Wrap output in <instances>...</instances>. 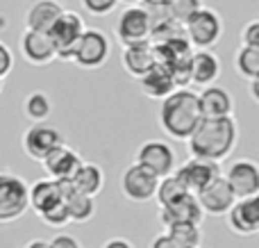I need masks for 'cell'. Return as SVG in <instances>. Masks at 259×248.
<instances>
[{
    "label": "cell",
    "instance_id": "4316f807",
    "mask_svg": "<svg viewBox=\"0 0 259 248\" xmlns=\"http://www.w3.org/2000/svg\"><path fill=\"white\" fill-rule=\"evenodd\" d=\"M66 208H68V217H71V223H87L96 217V200L94 196H87V194H71L66 200Z\"/></svg>",
    "mask_w": 259,
    "mask_h": 248
},
{
    "label": "cell",
    "instance_id": "ab89813d",
    "mask_svg": "<svg viewBox=\"0 0 259 248\" xmlns=\"http://www.w3.org/2000/svg\"><path fill=\"white\" fill-rule=\"evenodd\" d=\"M123 3H127V5H139L141 0H123Z\"/></svg>",
    "mask_w": 259,
    "mask_h": 248
},
{
    "label": "cell",
    "instance_id": "5b68a950",
    "mask_svg": "<svg viewBox=\"0 0 259 248\" xmlns=\"http://www.w3.org/2000/svg\"><path fill=\"white\" fill-rule=\"evenodd\" d=\"M84 30H87L84 18H82L77 12L64 9V14L48 30L50 39H53L55 48H57V59L71 62L73 53H75V48H77V41H80V36L84 34Z\"/></svg>",
    "mask_w": 259,
    "mask_h": 248
},
{
    "label": "cell",
    "instance_id": "30bf717a",
    "mask_svg": "<svg viewBox=\"0 0 259 248\" xmlns=\"http://www.w3.org/2000/svg\"><path fill=\"white\" fill-rule=\"evenodd\" d=\"M196 198L207 217H225L230 212V208L237 203V194L232 191V187L225 180L223 173L219 178H214L209 185L202 187L196 194Z\"/></svg>",
    "mask_w": 259,
    "mask_h": 248
},
{
    "label": "cell",
    "instance_id": "8d00e7d4",
    "mask_svg": "<svg viewBox=\"0 0 259 248\" xmlns=\"http://www.w3.org/2000/svg\"><path fill=\"white\" fill-rule=\"evenodd\" d=\"M103 248H134V244L125 237H112V239L105 241Z\"/></svg>",
    "mask_w": 259,
    "mask_h": 248
},
{
    "label": "cell",
    "instance_id": "836d02e7",
    "mask_svg": "<svg viewBox=\"0 0 259 248\" xmlns=\"http://www.w3.org/2000/svg\"><path fill=\"white\" fill-rule=\"evenodd\" d=\"M241 44L243 46H259V18L246 23L241 30Z\"/></svg>",
    "mask_w": 259,
    "mask_h": 248
},
{
    "label": "cell",
    "instance_id": "44dd1931",
    "mask_svg": "<svg viewBox=\"0 0 259 248\" xmlns=\"http://www.w3.org/2000/svg\"><path fill=\"white\" fill-rule=\"evenodd\" d=\"M137 82H139L141 94L148 96V98H152V100H161V98H166L170 91L178 89V87H175V80H173V73H170L166 66H161V64H155V66H152L146 75L139 77Z\"/></svg>",
    "mask_w": 259,
    "mask_h": 248
},
{
    "label": "cell",
    "instance_id": "5bb4252c",
    "mask_svg": "<svg viewBox=\"0 0 259 248\" xmlns=\"http://www.w3.org/2000/svg\"><path fill=\"white\" fill-rule=\"evenodd\" d=\"M225 180L230 182L237 198H250L259 194V164L255 159H237L228 167Z\"/></svg>",
    "mask_w": 259,
    "mask_h": 248
},
{
    "label": "cell",
    "instance_id": "6da1fadb",
    "mask_svg": "<svg viewBox=\"0 0 259 248\" xmlns=\"http://www.w3.org/2000/svg\"><path fill=\"white\" fill-rule=\"evenodd\" d=\"M239 144V126L234 116L221 118H202L193 135L187 139L191 157L223 162L225 157L234 153Z\"/></svg>",
    "mask_w": 259,
    "mask_h": 248
},
{
    "label": "cell",
    "instance_id": "8fae6325",
    "mask_svg": "<svg viewBox=\"0 0 259 248\" xmlns=\"http://www.w3.org/2000/svg\"><path fill=\"white\" fill-rule=\"evenodd\" d=\"M114 32H116V39L121 41V46L150 39V18H148V12L143 9V5H127L118 14Z\"/></svg>",
    "mask_w": 259,
    "mask_h": 248
},
{
    "label": "cell",
    "instance_id": "3957f363",
    "mask_svg": "<svg viewBox=\"0 0 259 248\" xmlns=\"http://www.w3.org/2000/svg\"><path fill=\"white\" fill-rule=\"evenodd\" d=\"M30 210V185L12 171H0V226L14 223Z\"/></svg>",
    "mask_w": 259,
    "mask_h": 248
},
{
    "label": "cell",
    "instance_id": "e0dca14e",
    "mask_svg": "<svg viewBox=\"0 0 259 248\" xmlns=\"http://www.w3.org/2000/svg\"><path fill=\"white\" fill-rule=\"evenodd\" d=\"M121 64L127 71V75H132L134 80H139L141 75H146L152 66H155V48H152V41H137V44H127L123 46L121 53Z\"/></svg>",
    "mask_w": 259,
    "mask_h": 248
},
{
    "label": "cell",
    "instance_id": "cb8c5ba5",
    "mask_svg": "<svg viewBox=\"0 0 259 248\" xmlns=\"http://www.w3.org/2000/svg\"><path fill=\"white\" fill-rule=\"evenodd\" d=\"M75 189L80 194H87V196H98L105 187V171L100 164L96 162H82L80 169L75 171V176L71 178Z\"/></svg>",
    "mask_w": 259,
    "mask_h": 248
},
{
    "label": "cell",
    "instance_id": "ac0fdd59",
    "mask_svg": "<svg viewBox=\"0 0 259 248\" xmlns=\"http://www.w3.org/2000/svg\"><path fill=\"white\" fill-rule=\"evenodd\" d=\"M82 162H84V159L80 157V153H77L75 148L62 144V146H57L41 164H44V171L48 173V178H53V180H64V178L75 176V171L80 169Z\"/></svg>",
    "mask_w": 259,
    "mask_h": 248
},
{
    "label": "cell",
    "instance_id": "7a4b0ae2",
    "mask_svg": "<svg viewBox=\"0 0 259 248\" xmlns=\"http://www.w3.org/2000/svg\"><path fill=\"white\" fill-rule=\"evenodd\" d=\"M202 121L198 94L189 87H178L159 105V128L175 141H187Z\"/></svg>",
    "mask_w": 259,
    "mask_h": 248
},
{
    "label": "cell",
    "instance_id": "f1b7e54d",
    "mask_svg": "<svg viewBox=\"0 0 259 248\" xmlns=\"http://www.w3.org/2000/svg\"><path fill=\"white\" fill-rule=\"evenodd\" d=\"M234 68L241 77L252 80L259 75V46H243L234 55Z\"/></svg>",
    "mask_w": 259,
    "mask_h": 248
},
{
    "label": "cell",
    "instance_id": "4dcf8cb0",
    "mask_svg": "<svg viewBox=\"0 0 259 248\" xmlns=\"http://www.w3.org/2000/svg\"><path fill=\"white\" fill-rule=\"evenodd\" d=\"M39 219H41V221H44L48 228H64V226H68V223H71V217H68V208H66V203L55 205L53 210L44 212Z\"/></svg>",
    "mask_w": 259,
    "mask_h": 248
},
{
    "label": "cell",
    "instance_id": "7c38bea8",
    "mask_svg": "<svg viewBox=\"0 0 259 248\" xmlns=\"http://www.w3.org/2000/svg\"><path fill=\"white\" fill-rule=\"evenodd\" d=\"M21 57L30 66H48L57 59V48L48 32L41 30H25L21 34Z\"/></svg>",
    "mask_w": 259,
    "mask_h": 248
},
{
    "label": "cell",
    "instance_id": "ba28073f",
    "mask_svg": "<svg viewBox=\"0 0 259 248\" xmlns=\"http://www.w3.org/2000/svg\"><path fill=\"white\" fill-rule=\"evenodd\" d=\"M184 32L193 48H211L223 36V21L214 9L202 7L184 23Z\"/></svg>",
    "mask_w": 259,
    "mask_h": 248
},
{
    "label": "cell",
    "instance_id": "ffe728a7",
    "mask_svg": "<svg viewBox=\"0 0 259 248\" xmlns=\"http://www.w3.org/2000/svg\"><path fill=\"white\" fill-rule=\"evenodd\" d=\"M64 5L59 0H34L30 7L25 9V30H41V32H48L50 27L55 25L59 16L64 14Z\"/></svg>",
    "mask_w": 259,
    "mask_h": 248
},
{
    "label": "cell",
    "instance_id": "4fadbf2b",
    "mask_svg": "<svg viewBox=\"0 0 259 248\" xmlns=\"http://www.w3.org/2000/svg\"><path fill=\"white\" fill-rule=\"evenodd\" d=\"M175 176L180 178L184 187H187L191 194H198L205 185H209L214 178L221 176V167L219 162H211V159H202V157H191L184 164L175 167Z\"/></svg>",
    "mask_w": 259,
    "mask_h": 248
},
{
    "label": "cell",
    "instance_id": "8992f818",
    "mask_svg": "<svg viewBox=\"0 0 259 248\" xmlns=\"http://www.w3.org/2000/svg\"><path fill=\"white\" fill-rule=\"evenodd\" d=\"M62 144H66L62 130L50 126L48 121L32 123V126L23 132V139H21L23 153L30 159H34V162H44V159Z\"/></svg>",
    "mask_w": 259,
    "mask_h": 248
},
{
    "label": "cell",
    "instance_id": "d4e9b609",
    "mask_svg": "<svg viewBox=\"0 0 259 248\" xmlns=\"http://www.w3.org/2000/svg\"><path fill=\"white\" fill-rule=\"evenodd\" d=\"M23 114H25V118L30 123L48 121L50 114H53V98L41 89L30 91L25 96V100H23Z\"/></svg>",
    "mask_w": 259,
    "mask_h": 248
},
{
    "label": "cell",
    "instance_id": "d6986e66",
    "mask_svg": "<svg viewBox=\"0 0 259 248\" xmlns=\"http://www.w3.org/2000/svg\"><path fill=\"white\" fill-rule=\"evenodd\" d=\"M159 223L161 226H170V223H182V221H191V223H202L205 212H202L200 203H198L196 194H187L180 200L159 208Z\"/></svg>",
    "mask_w": 259,
    "mask_h": 248
},
{
    "label": "cell",
    "instance_id": "1f68e13d",
    "mask_svg": "<svg viewBox=\"0 0 259 248\" xmlns=\"http://www.w3.org/2000/svg\"><path fill=\"white\" fill-rule=\"evenodd\" d=\"M80 3L91 16H107L116 9V5L121 0H80Z\"/></svg>",
    "mask_w": 259,
    "mask_h": 248
},
{
    "label": "cell",
    "instance_id": "9a60e30c",
    "mask_svg": "<svg viewBox=\"0 0 259 248\" xmlns=\"http://www.w3.org/2000/svg\"><path fill=\"white\" fill-rule=\"evenodd\" d=\"M228 226L232 232L241 237H252L259 232V194L250 198H237V203L230 208Z\"/></svg>",
    "mask_w": 259,
    "mask_h": 248
},
{
    "label": "cell",
    "instance_id": "f546056e",
    "mask_svg": "<svg viewBox=\"0 0 259 248\" xmlns=\"http://www.w3.org/2000/svg\"><path fill=\"white\" fill-rule=\"evenodd\" d=\"M202 0H168V9H170V16L175 18L178 23H187L198 9H202Z\"/></svg>",
    "mask_w": 259,
    "mask_h": 248
},
{
    "label": "cell",
    "instance_id": "603a6c76",
    "mask_svg": "<svg viewBox=\"0 0 259 248\" xmlns=\"http://www.w3.org/2000/svg\"><path fill=\"white\" fill-rule=\"evenodd\" d=\"M64 203L62 194H59V185L53 178H44V180H36L34 185H30V210L41 217L44 212L53 210L55 205Z\"/></svg>",
    "mask_w": 259,
    "mask_h": 248
},
{
    "label": "cell",
    "instance_id": "2e32d148",
    "mask_svg": "<svg viewBox=\"0 0 259 248\" xmlns=\"http://www.w3.org/2000/svg\"><path fill=\"white\" fill-rule=\"evenodd\" d=\"M202 118H221V116H234V98L225 87L207 85L198 94Z\"/></svg>",
    "mask_w": 259,
    "mask_h": 248
},
{
    "label": "cell",
    "instance_id": "f35d334b",
    "mask_svg": "<svg viewBox=\"0 0 259 248\" xmlns=\"http://www.w3.org/2000/svg\"><path fill=\"white\" fill-rule=\"evenodd\" d=\"M23 248H48V239H41V237H36V239H30Z\"/></svg>",
    "mask_w": 259,
    "mask_h": 248
},
{
    "label": "cell",
    "instance_id": "b9f144b4",
    "mask_svg": "<svg viewBox=\"0 0 259 248\" xmlns=\"http://www.w3.org/2000/svg\"><path fill=\"white\" fill-rule=\"evenodd\" d=\"M198 248H200V246H198Z\"/></svg>",
    "mask_w": 259,
    "mask_h": 248
},
{
    "label": "cell",
    "instance_id": "83f0119b",
    "mask_svg": "<svg viewBox=\"0 0 259 248\" xmlns=\"http://www.w3.org/2000/svg\"><path fill=\"white\" fill-rule=\"evenodd\" d=\"M187 194H191V191H189L187 187L180 182V178L175 176V173H170V176L159 178L155 200H157V205H159V208H166V205L175 203V200H180L182 196H187Z\"/></svg>",
    "mask_w": 259,
    "mask_h": 248
},
{
    "label": "cell",
    "instance_id": "52a82bcc",
    "mask_svg": "<svg viewBox=\"0 0 259 248\" xmlns=\"http://www.w3.org/2000/svg\"><path fill=\"white\" fill-rule=\"evenodd\" d=\"M157 185H159V176L148 171L139 162H132L130 167H125V171L121 176V194L130 203L137 205L150 203L157 194Z\"/></svg>",
    "mask_w": 259,
    "mask_h": 248
},
{
    "label": "cell",
    "instance_id": "d590c367",
    "mask_svg": "<svg viewBox=\"0 0 259 248\" xmlns=\"http://www.w3.org/2000/svg\"><path fill=\"white\" fill-rule=\"evenodd\" d=\"M148 248H180V246L170 239L168 232H159V235L152 237V241H150V246Z\"/></svg>",
    "mask_w": 259,
    "mask_h": 248
},
{
    "label": "cell",
    "instance_id": "277c9868",
    "mask_svg": "<svg viewBox=\"0 0 259 248\" xmlns=\"http://www.w3.org/2000/svg\"><path fill=\"white\" fill-rule=\"evenodd\" d=\"M109 55H112V41L103 30L96 27H87L84 34L77 41V48L73 53L71 62L82 71H96L107 64Z\"/></svg>",
    "mask_w": 259,
    "mask_h": 248
},
{
    "label": "cell",
    "instance_id": "9c48e42d",
    "mask_svg": "<svg viewBox=\"0 0 259 248\" xmlns=\"http://www.w3.org/2000/svg\"><path fill=\"white\" fill-rule=\"evenodd\" d=\"M141 167H146L148 171H152L155 176L164 178L170 176L178 167V159H175V150L168 141L164 139H148L143 141L137 148V159Z\"/></svg>",
    "mask_w": 259,
    "mask_h": 248
},
{
    "label": "cell",
    "instance_id": "74e56055",
    "mask_svg": "<svg viewBox=\"0 0 259 248\" xmlns=\"http://www.w3.org/2000/svg\"><path fill=\"white\" fill-rule=\"evenodd\" d=\"M248 82H250V98L259 105V75L252 77V80H248Z\"/></svg>",
    "mask_w": 259,
    "mask_h": 248
},
{
    "label": "cell",
    "instance_id": "7402d4cb",
    "mask_svg": "<svg viewBox=\"0 0 259 248\" xmlns=\"http://www.w3.org/2000/svg\"><path fill=\"white\" fill-rule=\"evenodd\" d=\"M221 75V59L211 48H196L191 57V82L198 87L214 85Z\"/></svg>",
    "mask_w": 259,
    "mask_h": 248
},
{
    "label": "cell",
    "instance_id": "d6a6232c",
    "mask_svg": "<svg viewBox=\"0 0 259 248\" xmlns=\"http://www.w3.org/2000/svg\"><path fill=\"white\" fill-rule=\"evenodd\" d=\"M12 68H14V53L7 44L0 41V77L5 80V77L12 73Z\"/></svg>",
    "mask_w": 259,
    "mask_h": 248
},
{
    "label": "cell",
    "instance_id": "60d3db41",
    "mask_svg": "<svg viewBox=\"0 0 259 248\" xmlns=\"http://www.w3.org/2000/svg\"><path fill=\"white\" fill-rule=\"evenodd\" d=\"M3 89H5V80L0 77V94H3Z\"/></svg>",
    "mask_w": 259,
    "mask_h": 248
},
{
    "label": "cell",
    "instance_id": "484cf974",
    "mask_svg": "<svg viewBox=\"0 0 259 248\" xmlns=\"http://www.w3.org/2000/svg\"><path fill=\"white\" fill-rule=\"evenodd\" d=\"M166 232H168L170 239H173L180 248H198L202 244L200 223H191V221L170 223V226H166Z\"/></svg>",
    "mask_w": 259,
    "mask_h": 248
},
{
    "label": "cell",
    "instance_id": "e575fe53",
    "mask_svg": "<svg viewBox=\"0 0 259 248\" xmlns=\"http://www.w3.org/2000/svg\"><path fill=\"white\" fill-rule=\"evenodd\" d=\"M48 248H82V244L77 237L68 235V232H59L53 239H48Z\"/></svg>",
    "mask_w": 259,
    "mask_h": 248
}]
</instances>
